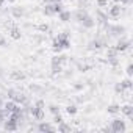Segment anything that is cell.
Masks as SVG:
<instances>
[{
  "mask_svg": "<svg viewBox=\"0 0 133 133\" xmlns=\"http://www.w3.org/2000/svg\"><path fill=\"white\" fill-rule=\"evenodd\" d=\"M105 31L110 33V38H119V36H122L125 33V27L124 25H119V24H116V25H111L110 24Z\"/></svg>",
  "mask_w": 133,
  "mask_h": 133,
  "instance_id": "1",
  "label": "cell"
},
{
  "mask_svg": "<svg viewBox=\"0 0 133 133\" xmlns=\"http://www.w3.org/2000/svg\"><path fill=\"white\" fill-rule=\"evenodd\" d=\"M110 130H111L113 133H124V131L127 130L125 121H122V119H119V117L113 119V121H111V125H110Z\"/></svg>",
  "mask_w": 133,
  "mask_h": 133,
  "instance_id": "2",
  "label": "cell"
},
{
  "mask_svg": "<svg viewBox=\"0 0 133 133\" xmlns=\"http://www.w3.org/2000/svg\"><path fill=\"white\" fill-rule=\"evenodd\" d=\"M6 96H8V99L14 100V102H16V103H19V105H22V103L27 100V96H25V94H22V92H19V91H16V89H8Z\"/></svg>",
  "mask_w": 133,
  "mask_h": 133,
  "instance_id": "3",
  "label": "cell"
},
{
  "mask_svg": "<svg viewBox=\"0 0 133 133\" xmlns=\"http://www.w3.org/2000/svg\"><path fill=\"white\" fill-rule=\"evenodd\" d=\"M130 45H131L130 39H127V38L122 35V36H119V39H117V42H116L114 49H116V50L121 53V52H125V50H128V49H130Z\"/></svg>",
  "mask_w": 133,
  "mask_h": 133,
  "instance_id": "4",
  "label": "cell"
},
{
  "mask_svg": "<svg viewBox=\"0 0 133 133\" xmlns=\"http://www.w3.org/2000/svg\"><path fill=\"white\" fill-rule=\"evenodd\" d=\"M121 14H122V5L121 3H116V5H113L111 8H108V17H111V19H117V17H121Z\"/></svg>",
  "mask_w": 133,
  "mask_h": 133,
  "instance_id": "5",
  "label": "cell"
},
{
  "mask_svg": "<svg viewBox=\"0 0 133 133\" xmlns=\"http://www.w3.org/2000/svg\"><path fill=\"white\" fill-rule=\"evenodd\" d=\"M31 116H33V119H36V121H42L44 119V108H39V107H36V105H33V107H30V111H28Z\"/></svg>",
  "mask_w": 133,
  "mask_h": 133,
  "instance_id": "6",
  "label": "cell"
},
{
  "mask_svg": "<svg viewBox=\"0 0 133 133\" xmlns=\"http://www.w3.org/2000/svg\"><path fill=\"white\" fill-rule=\"evenodd\" d=\"M80 24L83 25V28H86V30H91V28H94L96 27V21H94V17L92 16H89V14H86L82 21H80Z\"/></svg>",
  "mask_w": 133,
  "mask_h": 133,
  "instance_id": "7",
  "label": "cell"
},
{
  "mask_svg": "<svg viewBox=\"0 0 133 133\" xmlns=\"http://www.w3.org/2000/svg\"><path fill=\"white\" fill-rule=\"evenodd\" d=\"M3 130L5 131H17L19 130V124L16 122V121H13V119H6L5 122H3Z\"/></svg>",
  "mask_w": 133,
  "mask_h": 133,
  "instance_id": "8",
  "label": "cell"
},
{
  "mask_svg": "<svg viewBox=\"0 0 133 133\" xmlns=\"http://www.w3.org/2000/svg\"><path fill=\"white\" fill-rule=\"evenodd\" d=\"M36 128H38V131H41V133H45V131H56V128H55L52 124H49V122H39Z\"/></svg>",
  "mask_w": 133,
  "mask_h": 133,
  "instance_id": "9",
  "label": "cell"
},
{
  "mask_svg": "<svg viewBox=\"0 0 133 133\" xmlns=\"http://www.w3.org/2000/svg\"><path fill=\"white\" fill-rule=\"evenodd\" d=\"M68 61H69V56L58 53V55H55V56L52 58V61H50V63H52V64H61V66H64Z\"/></svg>",
  "mask_w": 133,
  "mask_h": 133,
  "instance_id": "10",
  "label": "cell"
},
{
  "mask_svg": "<svg viewBox=\"0 0 133 133\" xmlns=\"http://www.w3.org/2000/svg\"><path fill=\"white\" fill-rule=\"evenodd\" d=\"M11 14H13L14 19H21V17L25 16V8L24 6H13L11 8Z\"/></svg>",
  "mask_w": 133,
  "mask_h": 133,
  "instance_id": "11",
  "label": "cell"
},
{
  "mask_svg": "<svg viewBox=\"0 0 133 133\" xmlns=\"http://www.w3.org/2000/svg\"><path fill=\"white\" fill-rule=\"evenodd\" d=\"M25 77H27V75H25L22 71H17V69H16V71H11V74H10V78H11V80H14V82L25 80Z\"/></svg>",
  "mask_w": 133,
  "mask_h": 133,
  "instance_id": "12",
  "label": "cell"
},
{
  "mask_svg": "<svg viewBox=\"0 0 133 133\" xmlns=\"http://www.w3.org/2000/svg\"><path fill=\"white\" fill-rule=\"evenodd\" d=\"M121 113L125 114L128 119H133V107L131 105H122L121 107Z\"/></svg>",
  "mask_w": 133,
  "mask_h": 133,
  "instance_id": "13",
  "label": "cell"
},
{
  "mask_svg": "<svg viewBox=\"0 0 133 133\" xmlns=\"http://www.w3.org/2000/svg\"><path fill=\"white\" fill-rule=\"evenodd\" d=\"M10 36H11L14 41H19V39L22 38L21 28H17V27H11V28H10Z\"/></svg>",
  "mask_w": 133,
  "mask_h": 133,
  "instance_id": "14",
  "label": "cell"
},
{
  "mask_svg": "<svg viewBox=\"0 0 133 133\" xmlns=\"http://www.w3.org/2000/svg\"><path fill=\"white\" fill-rule=\"evenodd\" d=\"M58 17H59V21H61V22H69V21H71V17H72V13H71V11H68V10H63V11L58 14Z\"/></svg>",
  "mask_w": 133,
  "mask_h": 133,
  "instance_id": "15",
  "label": "cell"
},
{
  "mask_svg": "<svg viewBox=\"0 0 133 133\" xmlns=\"http://www.w3.org/2000/svg\"><path fill=\"white\" fill-rule=\"evenodd\" d=\"M61 49H71V39L69 38H55Z\"/></svg>",
  "mask_w": 133,
  "mask_h": 133,
  "instance_id": "16",
  "label": "cell"
},
{
  "mask_svg": "<svg viewBox=\"0 0 133 133\" xmlns=\"http://www.w3.org/2000/svg\"><path fill=\"white\" fill-rule=\"evenodd\" d=\"M16 107H17V103H16L14 100H11V99H8L6 102H3V108H5L6 111H10V113H11V111H14V110H16Z\"/></svg>",
  "mask_w": 133,
  "mask_h": 133,
  "instance_id": "17",
  "label": "cell"
},
{
  "mask_svg": "<svg viewBox=\"0 0 133 133\" xmlns=\"http://www.w3.org/2000/svg\"><path fill=\"white\" fill-rule=\"evenodd\" d=\"M42 13L45 14V16H53L55 14V10H53V3H45L44 5V10H42Z\"/></svg>",
  "mask_w": 133,
  "mask_h": 133,
  "instance_id": "18",
  "label": "cell"
},
{
  "mask_svg": "<svg viewBox=\"0 0 133 133\" xmlns=\"http://www.w3.org/2000/svg\"><path fill=\"white\" fill-rule=\"evenodd\" d=\"M86 14H88V11H86L85 8H78V10L74 13V17H75V21H78V22H80V21H82Z\"/></svg>",
  "mask_w": 133,
  "mask_h": 133,
  "instance_id": "19",
  "label": "cell"
},
{
  "mask_svg": "<svg viewBox=\"0 0 133 133\" xmlns=\"http://www.w3.org/2000/svg\"><path fill=\"white\" fill-rule=\"evenodd\" d=\"M56 130H58V131H61V133H69L72 128H71V125H68V124L63 121V122H59V124H58V128H56Z\"/></svg>",
  "mask_w": 133,
  "mask_h": 133,
  "instance_id": "20",
  "label": "cell"
},
{
  "mask_svg": "<svg viewBox=\"0 0 133 133\" xmlns=\"http://www.w3.org/2000/svg\"><path fill=\"white\" fill-rule=\"evenodd\" d=\"M107 111H108L110 114H117V113H121V105H117V103H111V105H108Z\"/></svg>",
  "mask_w": 133,
  "mask_h": 133,
  "instance_id": "21",
  "label": "cell"
},
{
  "mask_svg": "<svg viewBox=\"0 0 133 133\" xmlns=\"http://www.w3.org/2000/svg\"><path fill=\"white\" fill-rule=\"evenodd\" d=\"M117 50L114 49V45H108V49H107V58H114V56H117Z\"/></svg>",
  "mask_w": 133,
  "mask_h": 133,
  "instance_id": "22",
  "label": "cell"
},
{
  "mask_svg": "<svg viewBox=\"0 0 133 133\" xmlns=\"http://www.w3.org/2000/svg\"><path fill=\"white\" fill-rule=\"evenodd\" d=\"M121 85H122V88H124V89H128V91L133 88V82H131V78H130V77H128V78H124V80L121 82Z\"/></svg>",
  "mask_w": 133,
  "mask_h": 133,
  "instance_id": "23",
  "label": "cell"
},
{
  "mask_svg": "<svg viewBox=\"0 0 133 133\" xmlns=\"http://www.w3.org/2000/svg\"><path fill=\"white\" fill-rule=\"evenodd\" d=\"M77 111H78L77 105H68V107H66V113H68L69 116H74V114H77Z\"/></svg>",
  "mask_w": 133,
  "mask_h": 133,
  "instance_id": "24",
  "label": "cell"
},
{
  "mask_svg": "<svg viewBox=\"0 0 133 133\" xmlns=\"http://www.w3.org/2000/svg\"><path fill=\"white\" fill-rule=\"evenodd\" d=\"M10 117V111H6L5 108H0V122H5Z\"/></svg>",
  "mask_w": 133,
  "mask_h": 133,
  "instance_id": "25",
  "label": "cell"
},
{
  "mask_svg": "<svg viewBox=\"0 0 133 133\" xmlns=\"http://www.w3.org/2000/svg\"><path fill=\"white\" fill-rule=\"evenodd\" d=\"M61 72H63L61 64H52V75H56V74H61Z\"/></svg>",
  "mask_w": 133,
  "mask_h": 133,
  "instance_id": "26",
  "label": "cell"
},
{
  "mask_svg": "<svg viewBox=\"0 0 133 133\" xmlns=\"http://www.w3.org/2000/svg\"><path fill=\"white\" fill-rule=\"evenodd\" d=\"M53 10H55V14H59L64 10V6H63L61 2H56V3H53Z\"/></svg>",
  "mask_w": 133,
  "mask_h": 133,
  "instance_id": "27",
  "label": "cell"
},
{
  "mask_svg": "<svg viewBox=\"0 0 133 133\" xmlns=\"http://www.w3.org/2000/svg\"><path fill=\"white\" fill-rule=\"evenodd\" d=\"M38 30H39L41 33H49L50 25H49V24H39V25H38Z\"/></svg>",
  "mask_w": 133,
  "mask_h": 133,
  "instance_id": "28",
  "label": "cell"
},
{
  "mask_svg": "<svg viewBox=\"0 0 133 133\" xmlns=\"http://www.w3.org/2000/svg\"><path fill=\"white\" fill-rule=\"evenodd\" d=\"M44 39H45L44 33H41V35H35V36H33V41H35L36 44H41V42H42Z\"/></svg>",
  "mask_w": 133,
  "mask_h": 133,
  "instance_id": "29",
  "label": "cell"
},
{
  "mask_svg": "<svg viewBox=\"0 0 133 133\" xmlns=\"http://www.w3.org/2000/svg\"><path fill=\"white\" fill-rule=\"evenodd\" d=\"M107 61H108V64H111V66H113V68H116V66L119 64V59H117V56H114V58H108Z\"/></svg>",
  "mask_w": 133,
  "mask_h": 133,
  "instance_id": "30",
  "label": "cell"
},
{
  "mask_svg": "<svg viewBox=\"0 0 133 133\" xmlns=\"http://www.w3.org/2000/svg\"><path fill=\"white\" fill-rule=\"evenodd\" d=\"M114 91H116V94H122V92H124V91H125V89H124V88H122V85H121V82H119V83H116V85H114Z\"/></svg>",
  "mask_w": 133,
  "mask_h": 133,
  "instance_id": "31",
  "label": "cell"
},
{
  "mask_svg": "<svg viewBox=\"0 0 133 133\" xmlns=\"http://www.w3.org/2000/svg\"><path fill=\"white\" fill-rule=\"evenodd\" d=\"M49 111H50L52 114H58V113H59V107H58V105H50V107H49Z\"/></svg>",
  "mask_w": 133,
  "mask_h": 133,
  "instance_id": "32",
  "label": "cell"
},
{
  "mask_svg": "<svg viewBox=\"0 0 133 133\" xmlns=\"http://www.w3.org/2000/svg\"><path fill=\"white\" fill-rule=\"evenodd\" d=\"M92 68V66H89V64H78V69L82 71V72H86V71H89Z\"/></svg>",
  "mask_w": 133,
  "mask_h": 133,
  "instance_id": "33",
  "label": "cell"
},
{
  "mask_svg": "<svg viewBox=\"0 0 133 133\" xmlns=\"http://www.w3.org/2000/svg\"><path fill=\"white\" fill-rule=\"evenodd\" d=\"M107 5H108V0H97V6L99 8H103Z\"/></svg>",
  "mask_w": 133,
  "mask_h": 133,
  "instance_id": "34",
  "label": "cell"
},
{
  "mask_svg": "<svg viewBox=\"0 0 133 133\" xmlns=\"http://www.w3.org/2000/svg\"><path fill=\"white\" fill-rule=\"evenodd\" d=\"M53 121H55V124H59V122H63V117H61V114L58 113V114H53Z\"/></svg>",
  "mask_w": 133,
  "mask_h": 133,
  "instance_id": "35",
  "label": "cell"
},
{
  "mask_svg": "<svg viewBox=\"0 0 133 133\" xmlns=\"http://www.w3.org/2000/svg\"><path fill=\"white\" fill-rule=\"evenodd\" d=\"M125 72H127V75H128V77H131V75H133V66H131V64H128V66H127Z\"/></svg>",
  "mask_w": 133,
  "mask_h": 133,
  "instance_id": "36",
  "label": "cell"
},
{
  "mask_svg": "<svg viewBox=\"0 0 133 133\" xmlns=\"http://www.w3.org/2000/svg\"><path fill=\"white\" fill-rule=\"evenodd\" d=\"M83 88H85L83 83H75V85H74V89H75V91H82Z\"/></svg>",
  "mask_w": 133,
  "mask_h": 133,
  "instance_id": "37",
  "label": "cell"
},
{
  "mask_svg": "<svg viewBox=\"0 0 133 133\" xmlns=\"http://www.w3.org/2000/svg\"><path fill=\"white\" fill-rule=\"evenodd\" d=\"M35 105H36V107H39V108H44V107H45L44 100H41V99H39V100H36V102H35Z\"/></svg>",
  "mask_w": 133,
  "mask_h": 133,
  "instance_id": "38",
  "label": "cell"
},
{
  "mask_svg": "<svg viewBox=\"0 0 133 133\" xmlns=\"http://www.w3.org/2000/svg\"><path fill=\"white\" fill-rule=\"evenodd\" d=\"M0 47H8V44H6V41H5L3 36H0Z\"/></svg>",
  "mask_w": 133,
  "mask_h": 133,
  "instance_id": "39",
  "label": "cell"
},
{
  "mask_svg": "<svg viewBox=\"0 0 133 133\" xmlns=\"http://www.w3.org/2000/svg\"><path fill=\"white\" fill-rule=\"evenodd\" d=\"M30 89H31V91H41V88H39V86H36V85H31V86H30Z\"/></svg>",
  "mask_w": 133,
  "mask_h": 133,
  "instance_id": "40",
  "label": "cell"
},
{
  "mask_svg": "<svg viewBox=\"0 0 133 133\" xmlns=\"http://www.w3.org/2000/svg\"><path fill=\"white\" fill-rule=\"evenodd\" d=\"M0 108H3V96L0 94Z\"/></svg>",
  "mask_w": 133,
  "mask_h": 133,
  "instance_id": "41",
  "label": "cell"
},
{
  "mask_svg": "<svg viewBox=\"0 0 133 133\" xmlns=\"http://www.w3.org/2000/svg\"><path fill=\"white\" fill-rule=\"evenodd\" d=\"M3 5H5V0H0V8H2Z\"/></svg>",
  "mask_w": 133,
  "mask_h": 133,
  "instance_id": "42",
  "label": "cell"
},
{
  "mask_svg": "<svg viewBox=\"0 0 133 133\" xmlns=\"http://www.w3.org/2000/svg\"><path fill=\"white\" fill-rule=\"evenodd\" d=\"M113 2H114V3H122L124 0H113Z\"/></svg>",
  "mask_w": 133,
  "mask_h": 133,
  "instance_id": "43",
  "label": "cell"
},
{
  "mask_svg": "<svg viewBox=\"0 0 133 133\" xmlns=\"http://www.w3.org/2000/svg\"><path fill=\"white\" fill-rule=\"evenodd\" d=\"M56 2H61V0H50V3H56Z\"/></svg>",
  "mask_w": 133,
  "mask_h": 133,
  "instance_id": "44",
  "label": "cell"
},
{
  "mask_svg": "<svg viewBox=\"0 0 133 133\" xmlns=\"http://www.w3.org/2000/svg\"><path fill=\"white\" fill-rule=\"evenodd\" d=\"M5 2H10V3H14V2H16V0H5Z\"/></svg>",
  "mask_w": 133,
  "mask_h": 133,
  "instance_id": "45",
  "label": "cell"
},
{
  "mask_svg": "<svg viewBox=\"0 0 133 133\" xmlns=\"http://www.w3.org/2000/svg\"><path fill=\"white\" fill-rule=\"evenodd\" d=\"M3 74H5V72H3V69H0V77H2Z\"/></svg>",
  "mask_w": 133,
  "mask_h": 133,
  "instance_id": "46",
  "label": "cell"
},
{
  "mask_svg": "<svg viewBox=\"0 0 133 133\" xmlns=\"http://www.w3.org/2000/svg\"><path fill=\"white\" fill-rule=\"evenodd\" d=\"M41 2H44V3H49V2H50V0H41Z\"/></svg>",
  "mask_w": 133,
  "mask_h": 133,
  "instance_id": "47",
  "label": "cell"
}]
</instances>
